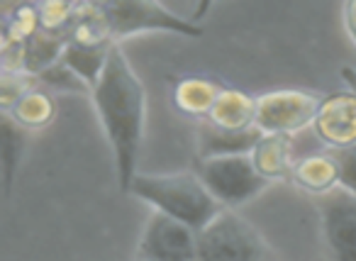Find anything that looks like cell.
Returning a JSON list of instances; mask_svg holds the SVG:
<instances>
[{
  "instance_id": "1",
  "label": "cell",
  "mask_w": 356,
  "mask_h": 261,
  "mask_svg": "<svg viewBox=\"0 0 356 261\" xmlns=\"http://www.w3.org/2000/svg\"><path fill=\"white\" fill-rule=\"evenodd\" d=\"M90 98L113 152L118 186L124 196H129L147 122V93L120 45L110 52L103 79L98 81Z\"/></svg>"
},
{
  "instance_id": "2",
  "label": "cell",
  "mask_w": 356,
  "mask_h": 261,
  "mask_svg": "<svg viewBox=\"0 0 356 261\" xmlns=\"http://www.w3.org/2000/svg\"><path fill=\"white\" fill-rule=\"evenodd\" d=\"M129 196L139 198L154 212L173 217L200 232L210 220L225 210L205 188L195 171L178 173H137L129 186Z\"/></svg>"
},
{
  "instance_id": "3",
  "label": "cell",
  "mask_w": 356,
  "mask_h": 261,
  "mask_svg": "<svg viewBox=\"0 0 356 261\" xmlns=\"http://www.w3.org/2000/svg\"><path fill=\"white\" fill-rule=\"evenodd\" d=\"M198 261H271V254L252 222L222 210L198 232Z\"/></svg>"
},
{
  "instance_id": "4",
  "label": "cell",
  "mask_w": 356,
  "mask_h": 261,
  "mask_svg": "<svg viewBox=\"0 0 356 261\" xmlns=\"http://www.w3.org/2000/svg\"><path fill=\"white\" fill-rule=\"evenodd\" d=\"M195 173L205 183L210 196L225 207L244 205L254 200L259 193H264L271 181L261 176L254 166L252 154H234V157H213V159H198Z\"/></svg>"
},
{
  "instance_id": "5",
  "label": "cell",
  "mask_w": 356,
  "mask_h": 261,
  "mask_svg": "<svg viewBox=\"0 0 356 261\" xmlns=\"http://www.w3.org/2000/svg\"><path fill=\"white\" fill-rule=\"evenodd\" d=\"M103 17L108 22V30L113 42L137 32H171L181 37H203V27L195 25L188 17H181L171 13L161 3H147V0H113L100 3Z\"/></svg>"
},
{
  "instance_id": "6",
  "label": "cell",
  "mask_w": 356,
  "mask_h": 261,
  "mask_svg": "<svg viewBox=\"0 0 356 261\" xmlns=\"http://www.w3.org/2000/svg\"><path fill=\"white\" fill-rule=\"evenodd\" d=\"M322 95L302 88L266 90L257 95V127L266 134H296L315 125Z\"/></svg>"
},
{
  "instance_id": "7",
  "label": "cell",
  "mask_w": 356,
  "mask_h": 261,
  "mask_svg": "<svg viewBox=\"0 0 356 261\" xmlns=\"http://www.w3.org/2000/svg\"><path fill=\"white\" fill-rule=\"evenodd\" d=\"M322 242L330 261H356V196L346 188L317 196Z\"/></svg>"
},
{
  "instance_id": "8",
  "label": "cell",
  "mask_w": 356,
  "mask_h": 261,
  "mask_svg": "<svg viewBox=\"0 0 356 261\" xmlns=\"http://www.w3.org/2000/svg\"><path fill=\"white\" fill-rule=\"evenodd\" d=\"M139 261H198V232L163 212H154L137 244Z\"/></svg>"
},
{
  "instance_id": "9",
  "label": "cell",
  "mask_w": 356,
  "mask_h": 261,
  "mask_svg": "<svg viewBox=\"0 0 356 261\" xmlns=\"http://www.w3.org/2000/svg\"><path fill=\"white\" fill-rule=\"evenodd\" d=\"M312 129L327 149L356 147V90L346 88L322 95Z\"/></svg>"
},
{
  "instance_id": "10",
  "label": "cell",
  "mask_w": 356,
  "mask_h": 261,
  "mask_svg": "<svg viewBox=\"0 0 356 261\" xmlns=\"http://www.w3.org/2000/svg\"><path fill=\"white\" fill-rule=\"evenodd\" d=\"M261 129H242V132H229L210 125L208 120L200 122L198 129V159L213 157H234V154H252L257 142L261 139Z\"/></svg>"
},
{
  "instance_id": "11",
  "label": "cell",
  "mask_w": 356,
  "mask_h": 261,
  "mask_svg": "<svg viewBox=\"0 0 356 261\" xmlns=\"http://www.w3.org/2000/svg\"><path fill=\"white\" fill-rule=\"evenodd\" d=\"M254 166L266 181H291L293 166L298 159H293V137L291 134H261L252 152Z\"/></svg>"
},
{
  "instance_id": "12",
  "label": "cell",
  "mask_w": 356,
  "mask_h": 261,
  "mask_svg": "<svg viewBox=\"0 0 356 261\" xmlns=\"http://www.w3.org/2000/svg\"><path fill=\"white\" fill-rule=\"evenodd\" d=\"M208 122L220 129H229V132L257 127V98L249 95L247 90L225 86L215 108L210 110Z\"/></svg>"
},
{
  "instance_id": "13",
  "label": "cell",
  "mask_w": 356,
  "mask_h": 261,
  "mask_svg": "<svg viewBox=\"0 0 356 261\" xmlns=\"http://www.w3.org/2000/svg\"><path fill=\"white\" fill-rule=\"evenodd\" d=\"M222 90L225 86L213 79L186 76V79L176 81V86H173V105H176L178 113L188 115V118L208 120L210 110L215 108Z\"/></svg>"
},
{
  "instance_id": "14",
  "label": "cell",
  "mask_w": 356,
  "mask_h": 261,
  "mask_svg": "<svg viewBox=\"0 0 356 261\" xmlns=\"http://www.w3.org/2000/svg\"><path fill=\"white\" fill-rule=\"evenodd\" d=\"M291 181L310 196H325L339 186V168H337V161L330 152L307 154L296 161Z\"/></svg>"
},
{
  "instance_id": "15",
  "label": "cell",
  "mask_w": 356,
  "mask_h": 261,
  "mask_svg": "<svg viewBox=\"0 0 356 261\" xmlns=\"http://www.w3.org/2000/svg\"><path fill=\"white\" fill-rule=\"evenodd\" d=\"M113 47H115L113 42H108V45H76V42H66L61 61H64V64L88 86L90 93H93L98 81L103 79V71H105V66H108Z\"/></svg>"
},
{
  "instance_id": "16",
  "label": "cell",
  "mask_w": 356,
  "mask_h": 261,
  "mask_svg": "<svg viewBox=\"0 0 356 261\" xmlns=\"http://www.w3.org/2000/svg\"><path fill=\"white\" fill-rule=\"evenodd\" d=\"M25 132L10 115L3 113V127H0V161H3V196L10 198L13 183H15L17 168L25 152Z\"/></svg>"
},
{
  "instance_id": "17",
  "label": "cell",
  "mask_w": 356,
  "mask_h": 261,
  "mask_svg": "<svg viewBox=\"0 0 356 261\" xmlns=\"http://www.w3.org/2000/svg\"><path fill=\"white\" fill-rule=\"evenodd\" d=\"M6 115H10L22 129H42L47 125H51V120L56 115L54 95L42 88V86H37L25 98H20V103Z\"/></svg>"
},
{
  "instance_id": "18",
  "label": "cell",
  "mask_w": 356,
  "mask_h": 261,
  "mask_svg": "<svg viewBox=\"0 0 356 261\" xmlns=\"http://www.w3.org/2000/svg\"><path fill=\"white\" fill-rule=\"evenodd\" d=\"M42 30L40 20V6L35 3H17L3 10V45L13 42H27Z\"/></svg>"
},
{
  "instance_id": "19",
  "label": "cell",
  "mask_w": 356,
  "mask_h": 261,
  "mask_svg": "<svg viewBox=\"0 0 356 261\" xmlns=\"http://www.w3.org/2000/svg\"><path fill=\"white\" fill-rule=\"evenodd\" d=\"M66 49L64 37L49 35V32L40 30L32 40H27V74L37 76L61 61V54Z\"/></svg>"
},
{
  "instance_id": "20",
  "label": "cell",
  "mask_w": 356,
  "mask_h": 261,
  "mask_svg": "<svg viewBox=\"0 0 356 261\" xmlns=\"http://www.w3.org/2000/svg\"><path fill=\"white\" fill-rule=\"evenodd\" d=\"M79 15V3H64V0H51V3H40V20L42 30L56 37H69V32L76 25Z\"/></svg>"
},
{
  "instance_id": "21",
  "label": "cell",
  "mask_w": 356,
  "mask_h": 261,
  "mask_svg": "<svg viewBox=\"0 0 356 261\" xmlns=\"http://www.w3.org/2000/svg\"><path fill=\"white\" fill-rule=\"evenodd\" d=\"M37 76L32 74H3L0 76V108L10 113L20 98H25L32 88H37Z\"/></svg>"
},
{
  "instance_id": "22",
  "label": "cell",
  "mask_w": 356,
  "mask_h": 261,
  "mask_svg": "<svg viewBox=\"0 0 356 261\" xmlns=\"http://www.w3.org/2000/svg\"><path fill=\"white\" fill-rule=\"evenodd\" d=\"M37 84L49 86L51 90H59V93H66V90H71V93H79V90H88V93H90L88 86H86L83 81H81L79 76H76L74 71H71L69 66L64 64V61H56L54 66H49L47 71L37 74Z\"/></svg>"
},
{
  "instance_id": "23",
  "label": "cell",
  "mask_w": 356,
  "mask_h": 261,
  "mask_svg": "<svg viewBox=\"0 0 356 261\" xmlns=\"http://www.w3.org/2000/svg\"><path fill=\"white\" fill-rule=\"evenodd\" d=\"M339 168V186L356 196V147L349 149H327Z\"/></svg>"
},
{
  "instance_id": "24",
  "label": "cell",
  "mask_w": 356,
  "mask_h": 261,
  "mask_svg": "<svg viewBox=\"0 0 356 261\" xmlns=\"http://www.w3.org/2000/svg\"><path fill=\"white\" fill-rule=\"evenodd\" d=\"M341 17H344L346 35L351 37V42L356 45V0H349L341 6Z\"/></svg>"
},
{
  "instance_id": "25",
  "label": "cell",
  "mask_w": 356,
  "mask_h": 261,
  "mask_svg": "<svg viewBox=\"0 0 356 261\" xmlns=\"http://www.w3.org/2000/svg\"><path fill=\"white\" fill-rule=\"evenodd\" d=\"M341 76L346 79L349 88H351V90H356V69H344V71H341Z\"/></svg>"
},
{
  "instance_id": "26",
  "label": "cell",
  "mask_w": 356,
  "mask_h": 261,
  "mask_svg": "<svg viewBox=\"0 0 356 261\" xmlns=\"http://www.w3.org/2000/svg\"><path fill=\"white\" fill-rule=\"evenodd\" d=\"M134 261H139V259H134Z\"/></svg>"
}]
</instances>
